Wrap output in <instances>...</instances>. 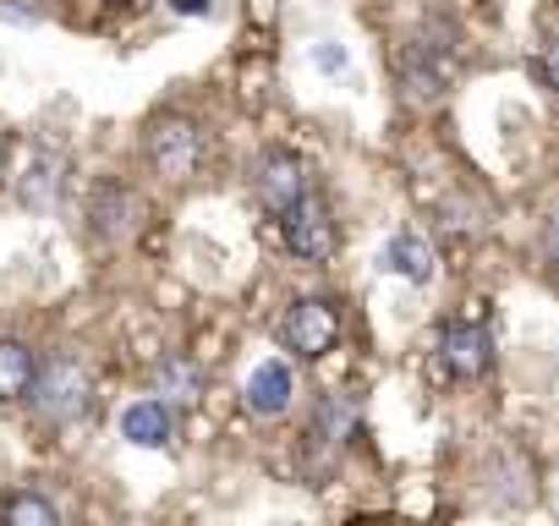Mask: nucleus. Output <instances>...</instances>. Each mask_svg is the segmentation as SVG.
<instances>
[{
  "mask_svg": "<svg viewBox=\"0 0 559 526\" xmlns=\"http://www.w3.org/2000/svg\"><path fill=\"white\" fill-rule=\"evenodd\" d=\"M143 154L165 181H187L203 159V132L187 116H154L148 132H143Z\"/></svg>",
  "mask_w": 559,
  "mask_h": 526,
  "instance_id": "f257e3e1",
  "label": "nucleus"
},
{
  "mask_svg": "<svg viewBox=\"0 0 559 526\" xmlns=\"http://www.w3.org/2000/svg\"><path fill=\"white\" fill-rule=\"evenodd\" d=\"M88 401H94V384H88V368H83V362L56 357V362L39 368V379H34V406H39L45 422H78V417L88 411Z\"/></svg>",
  "mask_w": 559,
  "mask_h": 526,
  "instance_id": "f03ea898",
  "label": "nucleus"
},
{
  "mask_svg": "<svg viewBox=\"0 0 559 526\" xmlns=\"http://www.w3.org/2000/svg\"><path fill=\"white\" fill-rule=\"evenodd\" d=\"M280 340H286V351H297V357H308V362L330 357L335 340H341V313H335V302H324V297L292 302L286 324H280Z\"/></svg>",
  "mask_w": 559,
  "mask_h": 526,
  "instance_id": "7ed1b4c3",
  "label": "nucleus"
},
{
  "mask_svg": "<svg viewBox=\"0 0 559 526\" xmlns=\"http://www.w3.org/2000/svg\"><path fill=\"white\" fill-rule=\"evenodd\" d=\"M252 187H258V203L280 219L286 208H297L308 198V165L292 154V148H269L258 165H252Z\"/></svg>",
  "mask_w": 559,
  "mask_h": 526,
  "instance_id": "20e7f679",
  "label": "nucleus"
},
{
  "mask_svg": "<svg viewBox=\"0 0 559 526\" xmlns=\"http://www.w3.org/2000/svg\"><path fill=\"white\" fill-rule=\"evenodd\" d=\"M280 236H286V247L302 258V263H324L330 252H335V219H330V208L308 192L297 208H286L280 214Z\"/></svg>",
  "mask_w": 559,
  "mask_h": 526,
  "instance_id": "39448f33",
  "label": "nucleus"
},
{
  "mask_svg": "<svg viewBox=\"0 0 559 526\" xmlns=\"http://www.w3.org/2000/svg\"><path fill=\"white\" fill-rule=\"evenodd\" d=\"M439 362L450 379H483L493 368V340L483 324H450L439 335Z\"/></svg>",
  "mask_w": 559,
  "mask_h": 526,
  "instance_id": "423d86ee",
  "label": "nucleus"
},
{
  "mask_svg": "<svg viewBox=\"0 0 559 526\" xmlns=\"http://www.w3.org/2000/svg\"><path fill=\"white\" fill-rule=\"evenodd\" d=\"M292 395H297V379H292V368L286 362H258L252 373H247V390H241V401H247V411L252 417H280L292 406Z\"/></svg>",
  "mask_w": 559,
  "mask_h": 526,
  "instance_id": "0eeeda50",
  "label": "nucleus"
},
{
  "mask_svg": "<svg viewBox=\"0 0 559 526\" xmlns=\"http://www.w3.org/2000/svg\"><path fill=\"white\" fill-rule=\"evenodd\" d=\"M88 214H94V230H99L105 241H121V236L138 230V214H143V208H138V198H132L127 187L105 181V187L94 192V208H88Z\"/></svg>",
  "mask_w": 559,
  "mask_h": 526,
  "instance_id": "6e6552de",
  "label": "nucleus"
},
{
  "mask_svg": "<svg viewBox=\"0 0 559 526\" xmlns=\"http://www.w3.org/2000/svg\"><path fill=\"white\" fill-rule=\"evenodd\" d=\"M384 270L412 280V286H428L433 280V247L417 236V230H395L390 247H384Z\"/></svg>",
  "mask_w": 559,
  "mask_h": 526,
  "instance_id": "1a4fd4ad",
  "label": "nucleus"
},
{
  "mask_svg": "<svg viewBox=\"0 0 559 526\" xmlns=\"http://www.w3.org/2000/svg\"><path fill=\"white\" fill-rule=\"evenodd\" d=\"M121 439L138 444V450L170 444V406H165V401H132V406L121 411Z\"/></svg>",
  "mask_w": 559,
  "mask_h": 526,
  "instance_id": "9d476101",
  "label": "nucleus"
},
{
  "mask_svg": "<svg viewBox=\"0 0 559 526\" xmlns=\"http://www.w3.org/2000/svg\"><path fill=\"white\" fill-rule=\"evenodd\" d=\"M34 379H39V357L23 340H0V406L28 401L34 395Z\"/></svg>",
  "mask_w": 559,
  "mask_h": 526,
  "instance_id": "9b49d317",
  "label": "nucleus"
},
{
  "mask_svg": "<svg viewBox=\"0 0 559 526\" xmlns=\"http://www.w3.org/2000/svg\"><path fill=\"white\" fill-rule=\"evenodd\" d=\"M67 159L61 154H39V159H28V176H23V203L28 208H56L61 203V187H67Z\"/></svg>",
  "mask_w": 559,
  "mask_h": 526,
  "instance_id": "f8f14e48",
  "label": "nucleus"
},
{
  "mask_svg": "<svg viewBox=\"0 0 559 526\" xmlns=\"http://www.w3.org/2000/svg\"><path fill=\"white\" fill-rule=\"evenodd\" d=\"M352 428H357V411H352V401H341V395H335V401H324V406H319V417H313V428H308V450H319V444H324V450H330V461H335V455L346 450V433H352Z\"/></svg>",
  "mask_w": 559,
  "mask_h": 526,
  "instance_id": "ddd939ff",
  "label": "nucleus"
},
{
  "mask_svg": "<svg viewBox=\"0 0 559 526\" xmlns=\"http://www.w3.org/2000/svg\"><path fill=\"white\" fill-rule=\"evenodd\" d=\"M154 390L165 395V406H170V401H176V406H192V401H198V390H203V373L170 357V362H159V368H154Z\"/></svg>",
  "mask_w": 559,
  "mask_h": 526,
  "instance_id": "4468645a",
  "label": "nucleus"
},
{
  "mask_svg": "<svg viewBox=\"0 0 559 526\" xmlns=\"http://www.w3.org/2000/svg\"><path fill=\"white\" fill-rule=\"evenodd\" d=\"M0 526H61V515H56V504L45 493H12Z\"/></svg>",
  "mask_w": 559,
  "mask_h": 526,
  "instance_id": "2eb2a0df",
  "label": "nucleus"
},
{
  "mask_svg": "<svg viewBox=\"0 0 559 526\" xmlns=\"http://www.w3.org/2000/svg\"><path fill=\"white\" fill-rule=\"evenodd\" d=\"M537 72H543V83H548V88H559V39H548V45H543Z\"/></svg>",
  "mask_w": 559,
  "mask_h": 526,
  "instance_id": "dca6fc26",
  "label": "nucleus"
},
{
  "mask_svg": "<svg viewBox=\"0 0 559 526\" xmlns=\"http://www.w3.org/2000/svg\"><path fill=\"white\" fill-rule=\"evenodd\" d=\"M313 61H319L324 72H341V67H346V50H341V45H319V50H313Z\"/></svg>",
  "mask_w": 559,
  "mask_h": 526,
  "instance_id": "f3484780",
  "label": "nucleus"
},
{
  "mask_svg": "<svg viewBox=\"0 0 559 526\" xmlns=\"http://www.w3.org/2000/svg\"><path fill=\"white\" fill-rule=\"evenodd\" d=\"M209 7H214V0H170L176 17H209Z\"/></svg>",
  "mask_w": 559,
  "mask_h": 526,
  "instance_id": "a211bd4d",
  "label": "nucleus"
},
{
  "mask_svg": "<svg viewBox=\"0 0 559 526\" xmlns=\"http://www.w3.org/2000/svg\"><path fill=\"white\" fill-rule=\"evenodd\" d=\"M0 159H7V132H0Z\"/></svg>",
  "mask_w": 559,
  "mask_h": 526,
  "instance_id": "6ab92c4d",
  "label": "nucleus"
}]
</instances>
